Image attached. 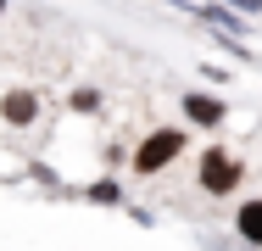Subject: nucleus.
I'll list each match as a JSON object with an SVG mask.
<instances>
[{
	"label": "nucleus",
	"instance_id": "f257e3e1",
	"mask_svg": "<svg viewBox=\"0 0 262 251\" xmlns=\"http://www.w3.org/2000/svg\"><path fill=\"white\" fill-rule=\"evenodd\" d=\"M179 156H184V129H179V123L151 129V134L134 145V173H140V179H157L162 168H173Z\"/></svg>",
	"mask_w": 262,
	"mask_h": 251
},
{
	"label": "nucleus",
	"instance_id": "f03ea898",
	"mask_svg": "<svg viewBox=\"0 0 262 251\" xmlns=\"http://www.w3.org/2000/svg\"><path fill=\"white\" fill-rule=\"evenodd\" d=\"M246 179V168H240V156H229L223 145H212L207 156H201V173H195V184L207 190V196H229L234 184Z\"/></svg>",
	"mask_w": 262,
	"mask_h": 251
},
{
	"label": "nucleus",
	"instance_id": "7ed1b4c3",
	"mask_svg": "<svg viewBox=\"0 0 262 251\" xmlns=\"http://www.w3.org/2000/svg\"><path fill=\"white\" fill-rule=\"evenodd\" d=\"M39 112H45V100H39V90H28V84H17V90L0 95V123L6 129H34Z\"/></svg>",
	"mask_w": 262,
	"mask_h": 251
},
{
	"label": "nucleus",
	"instance_id": "20e7f679",
	"mask_svg": "<svg viewBox=\"0 0 262 251\" xmlns=\"http://www.w3.org/2000/svg\"><path fill=\"white\" fill-rule=\"evenodd\" d=\"M184 117H190L195 129H217V123L229 117V106L217 95H207V90H184Z\"/></svg>",
	"mask_w": 262,
	"mask_h": 251
},
{
	"label": "nucleus",
	"instance_id": "39448f33",
	"mask_svg": "<svg viewBox=\"0 0 262 251\" xmlns=\"http://www.w3.org/2000/svg\"><path fill=\"white\" fill-rule=\"evenodd\" d=\"M234 235H240L246 246H262V196L257 201H240V212H234Z\"/></svg>",
	"mask_w": 262,
	"mask_h": 251
},
{
	"label": "nucleus",
	"instance_id": "423d86ee",
	"mask_svg": "<svg viewBox=\"0 0 262 251\" xmlns=\"http://www.w3.org/2000/svg\"><path fill=\"white\" fill-rule=\"evenodd\" d=\"M84 196L95 201V206H123V184H117V179H95Z\"/></svg>",
	"mask_w": 262,
	"mask_h": 251
},
{
	"label": "nucleus",
	"instance_id": "0eeeda50",
	"mask_svg": "<svg viewBox=\"0 0 262 251\" xmlns=\"http://www.w3.org/2000/svg\"><path fill=\"white\" fill-rule=\"evenodd\" d=\"M67 106H73V112H101V90H90V84H84V90H73V95H67Z\"/></svg>",
	"mask_w": 262,
	"mask_h": 251
},
{
	"label": "nucleus",
	"instance_id": "6e6552de",
	"mask_svg": "<svg viewBox=\"0 0 262 251\" xmlns=\"http://www.w3.org/2000/svg\"><path fill=\"white\" fill-rule=\"evenodd\" d=\"M28 173H34L39 184H51V190H56V173H51V168H45V162H28Z\"/></svg>",
	"mask_w": 262,
	"mask_h": 251
},
{
	"label": "nucleus",
	"instance_id": "1a4fd4ad",
	"mask_svg": "<svg viewBox=\"0 0 262 251\" xmlns=\"http://www.w3.org/2000/svg\"><path fill=\"white\" fill-rule=\"evenodd\" d=\"M223 6H234V11H262V0H223Z\"/></svg>",
	"mask_w": 262,
	"mask_h": 251
},
{
	"label": "nucleus",
	"instance_id": "9d476101",
	"mask_svg": "<svg viewBox=\"0 0 262 251\" xmlns=\"http://www.w3.org/2000/svg\"><path fill=\"white\" fill-rule=\"evenodd\" d=\"M0 17H6V0H0Z\"/></svg>",
	"mask_w": 262,
	"mask_h": 251
}]
</instances>
